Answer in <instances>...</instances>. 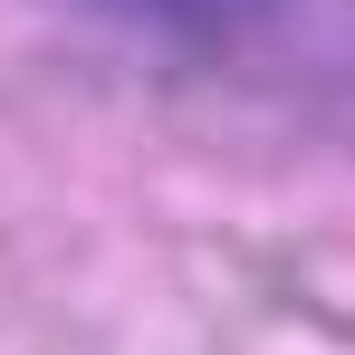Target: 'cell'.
<instances>
[{"label":"cell","instance_id":"cell-1","mask_svg":"<svg viewBox=\"0 0 355 355\" xmlns=\"http://www.w3.org/2000/svg\"><path fill=\"white\" fill-rule=\"evenodd\" d=\"M182 77L269 87L355 144V0H67Z\"/></svg>","mask_w":355,"mask_h":355}]
</instances>
